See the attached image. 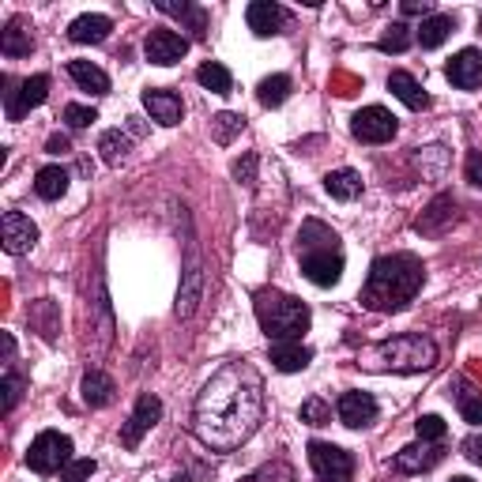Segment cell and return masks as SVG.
Masks as SVG:
<instances>
[{
  "label": "cell",
  "mask_w": 482,
  "mask_h": 482,
  "mask_svg": "<svg viewBox=\"0 0 482 482\" xmlns=\"http://www.w3.org/2000/svg\"><path fill=\"white\" fill-rule=\"evenodd\" d=\"M253 482H294V468L291 463H283V460L264 463V468L253 475Z\"/></svg>",
  "instance_id": "d590c367"
},
{
  "label": "cell",
  "mask_w": 482,
  "mask_h": 482,
  "mask_svg": "<svg viewBox=\"0 0 482 482\" xmlns=\"http://www.w3.org/2000/svg\"><path fill=\"white\" fill-rule=\"evenodd\" d=\"M422 279H426V268L419 256L411 253L377 256L362 286V305L374 313H399L422 291Z\"/></svg>",
  "instance_id": "7a4b0ae2"
},
{
  "label": "cell",
  "mask_w": 482,
  "mask_h": 482,
  "mask_svg": "<svg viewBox=\"0 0 482 482\" xmlns=\"http://www.w3.org/2000/svg\"><path fill=\"white\" fill-rule=\"evenodd\" d=\"M170 482H192V478H185V475H178V478H170Z\"/></svg>",
  "instance_id": "c3c4849f"
},
{
  "label": "cell",
  "mask_w": 482,
  "mask_h": 482,
  "mask_svg": "<svg viewBox=\"0 0 482 482\" xmlns=\"http://www.w3.org/2000/svg\"><path fill=\"white\" fill-rule=\"evenodd\" d=\"M109 30H114V23L106 20V15H79V20H72L68 23V38L76 42V45H99V42H106L109 38Z\"/></svg>",
  "instance_id": "d6986e66"
},
{
  "label": "cell",
  "mask_w": 482,
  "mask_h": 482,
  "mask_svg": "<svg viewBox=\"0 0 482 482\" xmlns=\"http://www.w3.org/2000/svg\"><path fill=\"white\" fill-rule=\"evenodd\" d=\"M453 482H471V478H453Z\"/></svg>",
  "instance_id": "681fc988"
},
{
  "label": "cell",
  "mask_w": 482,
  "mask_h": 482,
  "mask_svg": "<svg viewBox=\"0 0 482 482\" xmlns=\"http://www.w3.org/2000/svg\"><path fill=\"white\" fill-rule=\"evenodd\" d=\"M448 84L460 87V91H475L482 87V53L478 50H460L453 60H448Z\"/></svg>",
  "instance_id": "9a60e30c"
},
{
  "label": "cell",
  "mask_w": 482,
  "mask_h": 482,
  "mask_svg": "<svg viewBox=\"0 0 482 482\" xmlns=\"http://www.w3.org/2000/svg\"><path fill=\"white\" fill-rule=\"evenodd\" d=\"M463 456H468L471 463H478V468H482V433H471V438H463Z\"/></svg>",
  "instance_id": "7bdbcfd3"
},
{
  "label": "cell",
  "mask_w": 482,
  "mask_h": 482,
  "mask_svg": "<svg viewBox=\"0 0 482 482\" xmlns=\"http://www.w3.org/2000/svg\"><path fill=\"white\" fill-rule=\"evenodd\" d=\"M453 27H456L453 15H430V20H422V27H419V45L422 50H438V45L453 35Z\"/></svg>",
  "instance_id": "f546056e"
},
{
  "label": "cell",
  "mask_w": 482,
  "mask_h": 482,
  "mask_svg": "<svg viewBox=\"0 0 482 482\" xmlns=\"http://www.w3.org/2000/svg\"><path fill=\"white\" fill-rule=\"evenodd\" d=\"M253 309H256V320H261V332L268 335L271 343H301V335L309 332V305L298 301L294 294H283V291H264L253 294Z\"/></svg>",
  "instance_id": "277c9868"
},
{
  "label": "cell",
  "mask_w": 482,
  "mask_h": 482,
  "mask_svg": "<svg viewBox=\"0 0 482 482\" xmlns=\"http://www.w3.org/2000/svg\"><path fill=\"white\" fill-rule=\"evenodd\" d=\"M453 222H456V200H453V197H438V200H433L426 212L419 215L414 230L426 234V237H438V234H445L448 227H453Z\"/></svg>",
  "instance_id": "ac0fdd59"
},
{
  "label": "cell",
  "mask_w": 482,
  "mask_h": 482,
  "mask_svg": "<svg viewBox=\"0 0 482 482\" xmlns=\"http://www.w3.org/2000/svg\"><path fill=\"white\" fill-rule=\"evenodd\" d=\"M301 422H309V426H328V422H332V407H328L320 396L305 399V404H301Z\"/></svg>",
  "instance_id": "e575fe53"
},
{
  "label": "cell",
  "mask_w": 482,
  "mask_h": 482,
  "mask_svg": "<svg viewBox=\"0 0 482 482\" xmlns=\"http://www.w3.org/2000/svg\"><path fill=\"white\" fill-rule=\"evenodd\" d=\"M441 456H445L441 441H414V445H407V448H399V453H396V471L399 475H422L430 468H438Z\"/></svg>",
  "instance_id": "8fae6325"
},
{
  "label": "cell",
  "mask_w": 482,
  "mask_h": 482,
  "mask_svg": "<svg viewBox=\"0 0 482 482\" xmlns=\"http://www.w3.org/2000/svg\"><path fill=\"white\" fill-rule=\"evenodd\" d=\"M94 471H99V463L94 460H72L68 468L60 471V482H91Z\"/></svg>",
  "instance_id": "74e56055"
},
{
  "label": "cell",
  "mask_w": 482,
  "mask_h": 482,
  "mask_svg": "<svg viewBox=\"0 0 482 482\" xmlns=\"http://www.w3.org/2000/svg\"><path fill=\"white\" fill-rule=\"evenodd\" d=\"M99 155L106 166H121L128 158V136L121 133V128H109V133L99 136Z\"/></svg>",
  "instance_id": "4dcf8cb0"
},
{
  "label": "cell",
  "mask_w": 482,
  "mask_h": 482,
  "mask_svg": "<svg viewBox=\"0 0 482 482\" xmlns=\"http://www.w3.org/2000/svg\"><path fill=\"white\" fill-rule=\"evenodd\" d=\"M45 94H50V76H30L20 84V91H4L8 99V121H20L27 109H35L45 102Z\"/></svg>",
  "instance_id": "7c38bea8"
},
{
  "label": "cell",
  "mask_w": 482,
  "mask_h": 482,
  "mask_svg": "<svg viewBox=\"0 0 482 482\" xmlns=\"http://www.w3.org/2000/svg\"><path fill=\"white\" fill-rule=\"evenodd\" d=\"M411 42H414L411 27H407V23H392V27L381 35L377 50H381V53H404V50H411Z\"/></svg>",
  "instance_id": "836d02e7"
},
{
  "label": "cell",
  "mask_w": 482,
  "mask_h": 482,
  "mask_svg": "<svg viewBox=\"0 0 482 482\" xmlns=\"http://www.w3.org/2000/svg\"><path fill=\"white\" fill-rule=\"evenodd\" d=\"M30 471L38 475H60L72 463V438H64L60 430H42L35 441H30L27 453Z\"/></svg>",
  "instance_id": "8992f818"
},
{
  "label": "cell",
  "mask_w": 482,
  "mask_h": 482,
  "mask_svg": "<svg viewBox=\"0 0 482 482\" xmlns=\"http://www.w3.org/2000/svg\"><path fill=\"white\" fill-rule=\"evenodd\" d=\"M399 8H404V15H422V20H430V15H438V12H433L430 0H404Z\"/></svg>",
  "instance_id": "f6af8a7d"
},
{
  "label": "cell",
  "mask_w": 482,
  "mask_h": 482,
  "mask_svg": "<svg viewBox=\"0 0 482 482\" xmlns=\"http://www.w3.org/2000/svg\"><path fill=\"white\" fill-rule=\"evenodd\" d=\"M158 419H163V404H158V396L143 392V396L136 399L133 414H128V422L121 426V445H125V448H136V445L143 441V433H148Z\"/></svg>",
  "instance_id": "30bf717a"
},
{
  "label": "cell",
  "mask_w": 482,
  "mask_h": 482,
  "mask_svg": "<svg viewBox=\"0 0 482 482\" xmlns=\"http://www.w3.org/2000/svg\"><path fill=\"white\" fill-rule=\"evenodd\" d=\"M197 84H200L204 91L219 94V99H227V94L234 91V79H230V72L222 68L219 60H207V64H200V68H197Z\"/></svg>",
  "instance_id": "83f0119b"
},
{
  "label": "cell",
  "mask_w": 482,
  "mask_h": 482,
  "mask_svg": "<svg viewBox=\"0 0 482 482\" xmlns=\"http://www.w3.org/2000/svg\"><path fill=\"white\" fill-rule=\"evenodd\" d=\"M396 128H399L396 117L384 106H366L355 114V121H350V133L362 143H389L396 136Z\"/></svg>",
  "instance_id": "ba28073f"
},
{
  "label": "cell",
  "mask_w": 482,
  "mask_h": 482,
  "mask_svg": "<svg viewBox=\"0 0 482 482\" xmlns=\"http://www.w3.org/2000/svg\"><path fill=\"white\" fill-rule=\"evenodd\" d=\"M264 419V381L249 362H230L200 389L192 407V433L212 453H234Z\"/></svg>",
  "instance_id": "6da1fadb"
},
{
  "label": "cell",
  "mask_w": 482,
  "mask_h": 482,
  "mask_svg": "<svg viewBox=\"0 0 482 482\" xmlns=\"http://www.w3.org/2000/svg\"><path fill=\"white\" fill-rule=\"evenodd\" d=\"M433 362H438V343L419 332L392 335V340L358 350V366L369 374H422V369H433Z\"/></svg>",
  "instance_id": "3957f363"
},
{
  "label": "cell",
  "mask_w": 482,
  "mask_h": 482,
  "mask_svg": "<svg viewBox=\"0 0 482 482\" xmlns=\"http://www.w3.org/2000/svg\"><path fill=\"white\" fill-rule=\"evenodd\" d=\"M155 8L166 12V15H178V20H185L189 30H192V38H204V35H207V12L197 8V4H189V0H155Z\"/></svg>",
  "instance_id": "d4e9b609"
},
{
  "label": "cell",
  "mask_w": 482,
  "mask_h": 482,
  "mask_svg": "<svg viewBox=\"0 0 482 482\" xmlns=\"http://www.w3.org/2000/svg\"><path fill=\"white\" fill-rule=\"evenodd\" d=\"M200 291H204V271H200V264H197V256H192L189 268H185V283H181V291H178V317H181V320H189L192 313H197Z\"/></svg>",
  "instance_id": "7402d4cb"
},
{
  "label": "cell",
  "mask_w": 482,
  "mask_h": 482,
  "mask_svg": "<svg viewBox=\"0 0 482 482\" xmlns=\"http://www.w3.org/2000/svg\"><path fill=\"white\" fill-rule=\"evenodd\" d=\"M463 170H468V181L475 189H482V151H471L468 155V166H463Z\"/></svg>",
  "instance_id": "ee69618b"
},
{
  "label": "cell",
  "mask_w": 482,
  "mask_h": 482,
  "mask_svg": "<svg viewBox=\"0 0 482 482\" xmlns=\"http://www.w3.org/2000/svg\"><path fill=\"white\" fill-rule=\"evenodd\" d=\"M460 414L463 422L482 426V396H460Z\"/></svg>",
  "instance_id": "60d3db41"
},
{
  "label": "cell",
  "mask_w": 482,
  "mask_h": 482,
  "mask_svg": "<svg viewBox=\"0 0 482 482\" xmlns=\"http://www.w3.org/2000/svg\"><path fill=\"white\" fill-rule=\"evenodd\" d=\"M309 463L317 471V482H350L355 478V460H350V453H343L340 445L313 441L309 445Z\"/></svg>",
  "instance_id": "52a82bcc"
},
{
  "label": "cell",
  "mask_w": 482,
  "mask_h": 482,
  "mask_svg": "<svg viewBox=\"0 0 482 482\" xmlns=\"http://www.w3.org/2000/svg\"><path fill=\"white\" fill-rule=\"evenodd\" d=\"M143 53H148L151 64H163V68H170V64H178L189 53V38L178 35V30H170V27H151L148 42H143Z\"/></svg>",
  "instance_id": "9c48e42d"
},
{
  "label": "cell",
  "mask_w": 482,
  "mask_h": 482,
  "mask_svg": "<svg viewBox=\"0 0 482 482\" xmlns=\"http://www.w3.org/2000/svg\"><path fill=\"white\" fill-rule=\"evenodd\" d=\"M30 45H35V38H30V23L23 20V15L8 20V27L0 30V53L4 57H27Z\"/></svg>",
  "instance_id": "ffe728a7"
},
{
  "label": "cell",
  "mask_w": 482,
  "mask_h": 482,
  "mask_svg": "<svg viewBox=\"0 0 482 482\" xmlns=\"http://www.w3.org/2000/svg\"><path fill=\"white\" fill-rule=\"evenodd\" d=\"M91 121H99V114H94L91 106H79V102L64 106V125H68V128H87Z\"/></svg>",
  "instance_id": "f35d334b"
},
{
  "label": "cell",
  "mask_w": 482,
  "mask_h": 482,
  "mask_svg": "<svg viewBox=\"0 0 482 482\" xmlns=\"http://www.w3.org/2000/svg\"><path fill=\"white\" fill-rule=\"evenodd\" d=\"M234 178H237L241 185H253V181H256V155L237 158V163H234Z\"/></svg>",
  "instance_id": "b9f144b4"
},
{
  "label": "cell",
  "mask_w": 482,
  "mask_h": 482,
  "mask_svg": "<svg viewBox=\"0 0 482 482\" xmlns=\"http://www.w3.org/2000/svg\"><path fill=\"white\" fill-rule=\"evenodd\" d=\"M335 414H340V422L350 426V430H362L377 419V399L369 392H343L340 404H335Z\"/></svg>",
  "instance_id": "5bb4252c"
},
{
  "label": "cell",
  "mask_w": 482,
  "mask_h": 482,
  "mask_svg": "<svg viewBox=\"0 0 482 482\" xmlns=\"http://www.w3.org/2000/svg\"><path fill=\"white\" fill-rule=\"evenodd\" d=\"M414 433H419V441H445V419H438V414H422V419L414 422Z\"/></svg>",
  "instance_id": "8d00e7d4"
},
{
  "label": "cell",
  "mask_w": 482,
  "mask_h": 482,
  "mask_svg": "<svg viewBox=\"0 0 482 482\" xmlns=\"http://www.w3.org/2000/svg\"><path fill=\"white\" fill-rule=\"evenodd\" d=\"M313 362V350L301 343H271V366L279 374H301L305 366Z\"/></svg>",
  "instance_id": "cb8c5ba5"
},
{
  "label": "cell",
  "mask_w": 482,
  "mask_h": 482,
  "mask_svg": "<svg viewBox=\"0 0 482 482\" xmlns=\"http://www.w3.org/2000/svg\"><path fill=\"white\" fill-rule=\"evenodd\" d=\"M325 189H328V197L332 200H358L362 197V173L358 170H332L328 178H325Z\"/></svg>",
  "instance_id": "484cf974"
},
{
  "label": "cell",
  "mask_w": 482,
  "mask_h": 482,
  "mask_svg": "<svg viewBox=\"0 0 482 482\" xmlns=\"http://www.w3.org/2000/svg\"><path fill=\"white\" fill-rule=\"evenodd\" d=\"M20 396H23V377L8 366V374H4V411H12L15 404H20Z\"/></svg>",
  "instance_id": "ab89813d"
},
{
  "label": "cell",
  "mask_w": 482,
  "mask_h": 482,
  "mask_svg": "<svg viewBox=\"0 0 482 482\" xmlns=\"http://www.w3.org/2000/svg\"><path fill=\"white\" fill-rule=\"evenodd\" d=\"M68 76L79 84V91H87V94H109V76L99 68V64L72 60V64H68Z\"/></svg>",
  "instance_id": "4316f807"
},
{
  "label": "cell",
  "mask_w": 482,
  "mask_h": 482,
  "mask_svg": "<svg viewBox=\"0 0 482 482\" xmlns=\"http://www.w3.org/2000/svg\"><path fill=\"white\" fill-rule=\"evenodd\" d=\"M45 151H50V155H68V151H72V148H68V136L53 133V136H50V143H45Z\"/></svg>",
  "instance_id": "bcb514c9"
},
{
  "label": "cell",
  "mask_w": 482,
  "mask_h": 482,
  "mask_svg": "<svg viewBox=\"0 0 482 482\" xmlns=\"http://www.w3.org/2000/svg\"><path fill=\"white\" fill-rule=\"evenodd\" d=\"M0 230H4V253L8 256L30 253V249H35V241H38V227L23 212H8L4 222H0Z\"/></svg>",
  "instance_id": "4fadbf2b"
},
{
  "label": "cell",
  "mask_w": 482,
  "mask_h": 482,
  "mask_svg": "<svg viewBox=\"0 0 482 482\" xmlns=\"http://www.w3.org/2000/svg\"><path fill=\"white\" fill-rule=\"evenodd\" d=\"M389 91H392L407 109H430V94L419 87V79H414L411 72H392V76H389Z\"/></svg>",
  "instance_id": "603a6c76"
},
{
  "label": "cell",
  "mask_w": 482,
  "mask_h": 482,
  "mask_svg": "<svg viewBox=\"0 0 482 482\" xmlns=\"http://www.w3.org/2000/svg\"><path fill=\"white\" fill-rule=\"evenodd\" d=\"M241 133H245V117H241V114H230V109H222V114L212 117V136H215V143H234Z\"/></svg>",
  "instance_id": "1f68e13d"
},
{
  "label": "cell",
  "mask_w": 482,
  "mask_h": 482,
  "mask_svg": "<svg viewBox=\"0 0 482 482\" xmlns=\"http://www.w3.org/2000/svg\"><path fill=\"white\" fill-rule=\"evenodd\" d=\"M143 109L151 114V121H158L163 128H173L181 121V114H185V106H181V99L173 91H163V87H151V91H143Z\"/></svg>",
  "instance_id": "2e32d148"
},
{
  "label": "cell",
  "mask_w": 482,
  "mask_h": 482,
  "mask_svg": "<svg viewBox=\"0 0 482 482\" xmlns=\"http://www.w3.org/2000/svg\"><path fill=\"white\" fill-rule=\"evenodd\" d=\"M35 192L42 200H60L68 192V170L64 166H42L35 178Z\"/></svg>",
  "instance_id": "f1b7e54d"
},
{
  "label": "cell",
  "mask_w": 482,
  "mask_h": 482,
  "mask_svg": "<svg viewBox=\"0 0 482 482\" xmlns=\"http://www.w3.org/2000/svg\"><path fill=\"white\" fill-rule=\"evenodd\" d=\"M79 392H84L87 407H109L117 396V384H114V377H106L102 369H91V374L84 377V384H79Z\"/></svg>",
  "instance_id": "44dd1931"
},
{
  "label": "cell",
  "mask_w": 482,
  "mask_h": 482,
  "mask_svg": "<svg viewBox=\"0 0 482 482\" xmlns=\"http://www.w3.org/2000/svg\"><path fill=\"white\" fill-rule=\"evenodd\" d=\"M298 261H301V276L313 286H335L343 279V249L335 230H328L325 222L309 219L298 230Z\"/></svg>",
  "instance_id": "5b68a950"
},
{
  "label": "cell",
  "mask_w": 482,
  "mask_h": 482,
  "mask_svg": "<svg viewBox=\"0 0 482 482\" xmlns=\"http://www.w3.org/2000/svg\"><path fill=\"white\" fill-rule=\"evenodd\" d=\"M245 20H249V30H253L256 38H271V35H283V27H286V8L271 4V0H256V4H249Z\"/></svg>",
  "instance_id": "e0dca14e"
},
{
  "label": "cell",
  "mask_w": 482,
  "mask_h": 482,
  "mask_svg": "<svg viewBox=\"0 0 482 482\" xmlns=\"http://www.w3.org/2000/svg\"><path fill=\"white\" fill-rule=\"evenodd\" d=\"M12 358H15V340H12V332H4V362L12 366Z\"/></svg>",
  "instance_id": "7dc6e473"
},
{
  "label": "cell",
  "mask_w": 482,
  "mask_h": 482,
  "mask_svg": "<svg viewBox=\"0 0 482 482\" xmlns=\"http://www.w3.org/2000/svg\"><path fill=\"white\" fill-rule=\"evenodd\" d=\"M286 94H291V76H268L261 87H256V99H261V106H283Z\"/></svg>",
  "instance_id": "d6a6232c"
}]
</instances>
